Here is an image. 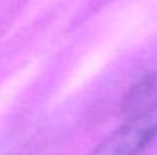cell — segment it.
I'll list each match as a JSON object with an SVG mask.
<instances>
[{
	"instance_id": "6da1fadb",
	"label": "cell",
	"mask_w": 157,
	"mask_h": 155,
	"mask_svg": "<svg viewBox=\"0 0 157 155\" xmlns=\"http://www.w3.org/2000/svg\"><path fill=\"white\" fill-rule=\"evenodd\" d=\"M157 135V109L128 119L89 155H139Z\"/></svg>"
},
{
	"instance_id": "7a4b0ae2",
	"label": "cell",
	"mask_w": 157,
	"mask_h": 155,
	"mask_svg": "<svg viewBox=\"0 0 157 155\" xmlns=\"http://www.w3.org/2000/svg\"><path fill=\"white\" fill-rule=\"evenodd\" d=\"M122 113L128 119L157 109V73H150L137 81L124 96Z\"/></svg>"
}]
</instances>
